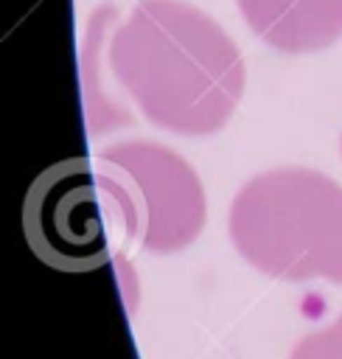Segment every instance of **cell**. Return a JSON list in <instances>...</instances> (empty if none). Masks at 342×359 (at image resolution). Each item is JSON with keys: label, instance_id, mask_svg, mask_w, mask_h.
<instances>
[{"label": "cell", "instance_id": "cell-6", "mask_svg": "<svg viewBox=\"0 0 342 359\" xmlns=\"http://www.w3.org/2000/svg\"><path fill=\"white\" fill-rule=\"evenodd\" d=\"M289 359H342V314L325 328L306 334L292 348Z\"/></svg>", "mask_w": 342, "mask_h": 359}, {"label": "cell", "instance_id": "cell-5", "mask_svg": "<svg viewBox=\"0 0 342 359\" xmlns=\"http://www.w3.org/2000/svg\"><path fill=\"white\" fill-rule=\"evenodd\" d=\"M238 11L283 53H314L342 36V0H238Z\"/></svg>", "mask_w": 342, "mask_h": 359}, {"label": "cell", "instance_id": "cell-3", "mask_svg": "<svg viewBox=\"0 0 342 359\" xmlns=\"http://www.w3.org/2000/svg\"><path fill=\"white\" fill-rule=\"evenodd\" d=\"M95 180L123 233L149 252L185 250L205 227L207 202L196 171L160 143L126 140L104 149Z\"/></svg>", "mask_w": 342, "mask_h": 359}, {"label": "cell", "instance_id": "cell-2", "mask_svg": "<svg viewBox=\"0 0 342 359\" xmlns=\"http://www.w3.org/2000/svg\"><path fill=\"white\" fill-rule=\"evenodd\" d=\"M230 238L269 278L342 283V185L303 165L269 168L235 194Z\"/></svg>", "mask_w": 342, "mask_h": 359}, {"label": "cell", "instance_id": "cell-1", "mask_svg": "<svg viewBox=\"0 0 342 359\" xmlns=\"http://www.w3.org/2000/svg\"><path fill=\"white\" fill-rule=\"evenodd\" d=\"M109 67L160 129L219 132L244 93V59L224 28L182 0H140L109 42Z\"/></svg>", "mask_w": 342, "mask_h": 359}, {"label": "cell", "instance_id": "cell-4", "mask_svg": "<svg viewBox=\"0 0 342 359\" xmlns=\"http://www.w3.org/2000/svg\"><path fill=\"white\" fill-rule=\"evenodd\" d=\"M98 191L87 160L59 163L39 174L22 210L25 236L39 261L62 272H87L107 261Z\"/></svg>", "mask_w": 342, "mask_h": 359}]
</instances>
